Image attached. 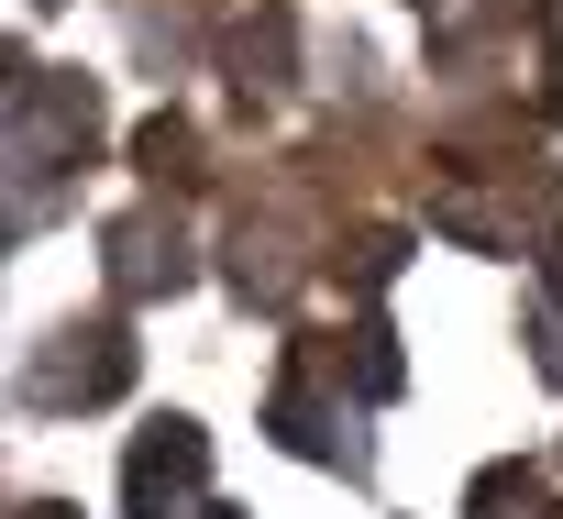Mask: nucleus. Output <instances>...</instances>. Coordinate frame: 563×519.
<instances>
[{"label": "nucleus", "instance_id": "9", "mask_svg": "<svg viewBox=\"0 0 563 519\" xmlns=\"http://www.w3.org/2000/svg\"><path fill=\"white\" fill-rule=\"evenodd\" d=\"M530 266H541V299L563 310V232H541V243H530Z\"/></svg>", "mask_w": 563, "mask_h": 519}, {"label": "nucleus", "instance_id": "12", "mask_svg": "<svg viewBox=\"0 0 563 519\" xmlns=\"http://www.w3.org/2000/svg\"><path fill=\"white\" fill-rule=\"evenodd\" d=\"M210 519H243V508H221V497H210Z\"/></svg>", "mask_w": 563, "mask_h": 519}, {"label": "nucleus", "instance_id": "3", "mask_svg": "<svg viewBox=\"0 0 563 519\" xmlns=\"http://www.w3.org/2000/svg\"><path fill=\"white\" fill-rule=\"evenodd\" d=\"M122 387H133V332H122V321H67V332L45 343V365L23 376L34 409H111Z\"/></svg>", "mask_w": 563, "mask_h": 519}, {"label": "nucleus", "instance_id": "4", "mask_svg": "<svg viewBox=\"0 0 563 519\" xmlns=\"http://www.w3.org/2000/svg\"><path fill=\"white\" fill-rule=\"evenodd\" d=\"M199 266H188V232L166 221V210H133V221H111V288L122 299H177Z\"/></svg>", "mask_w": 563, "mask_h": 519}, {"label": "nucleus", "instance_id": "10", "mask_svg": "<svg viewBox=\"0 0 563 519\" xmlns=\"http://www.w3.org/2000/svg\"><path fill=\"white\" fill-rule=\"evenodd\" d=\"M541 122H563V23H552V67H541Z\"/></svg>", "mask_w": 563, "mask_h": 519}, {"label": "nucleus", "instance_id": "11", "mask_svg": "<svg viewBox=\"0 0 563 519\" xmlns=\"http://www.w3.org/2000/svg\"><path fill=\"white\" fill-rule=\"evenodd\" d=\"M530 354H541V376H552V387H563V332H552V321H541V332H530Z\"/></svg>", "mask_w": 563, "mask_h": 519}, {"label": "nucleus", "instance_id": "7", "mask_svg": "<svg viewBox=\"0 0 563 519\" xmlns=\"http://www.w3.org/2000/svg\"><path fill=\"white\" fill-rule=\"evenodd\" d=\"M133 166H144L155 188H199V133H188L177 111H155V122H133Z\"/></svg>", "mask_w": 563, "mask_h": 519}, {"label": "nucleus", "instance_id": "2", "mask_svg": "<svg viewBox=\"0 0 563 519\" xmlns=\"http://www.w3.org/2000/svg\"><path fill=\"white\" fill-rule=\"evenodd\" d=\"M265 431L288 453H310V464L365 475V442L343 431V354H288V376H276V398H265Z\"/></svg>", "mask_w": 563, "mask_h": 519}, {"label": "nucleus", "instance_id": "8", "mask_svg": "<svg viewBox=\"0 0 563 519\" xmlns=\"http://www.w3.org/2000/svg\"><path fill=\"white\" fill-rule=\"evenodd\" d=\"M398 266H409V232H398V221H376V232H354V243H343V277H354L365 299H376Z\"/></svg>", "mask_w": 563, "mask_h": 519}, {"label": "nucleus", "instance_id": "13", "mask_svg": "<svg viewBox=\"0 0 563 519\" xmlns=\"http://www.w3.org/2000/svg\"><path fill=\"white\" fill-rule=\"evenodd\" d=\"M409 12H442V0H409Z\"/></svg>", "mask_w": 563, "mask_h": 519}, {"label": "nucleus", "instance_id": "5", "mask_svg": "<svg viewBox=\"0 0 563 519\" xmlns=\"http://www.w3.org/2000/svg\"><path fill=\"white\" fill-rule=\"evenodd\" d=\"M343 376H354V398H365V409H387V398L409 387V354H398V332H387V310H365V321L343 332Z\"/></svg>", "mask_w": 563, "mask_h": 519}, {"label": "nucleus", "instance_id": "6", "mask_svg": "<svg viewBox=\"0 0 563 519\" xmlns=\"http://www.w3.org/2000/svg\"><path fill=\"white\" fill-rule=\"evenodd\" d=\"M464 519H552V486H541V464H486V475L464 486Z\"/></svg>", "mask_w": 563, "mask_h": 519}, {"label": "nucleus", "instance_id": "1", "mask_svg": "<svg viewBox=\"0 0 563 519\" xmlns=\"http://www.w3.org/2000/svg\"><path fill=\"white\" fill-rule=\"evenodd\" d=\"M122 519H210V431L188 409H155L122 453Z\"/></svg>", "mask_w": 563, "mask_h": 519}]
</instances>
